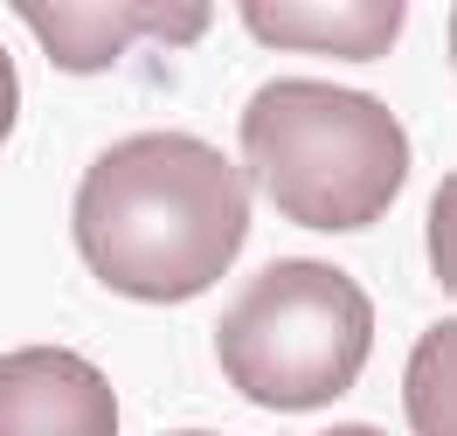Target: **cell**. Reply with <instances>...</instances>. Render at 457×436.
<instances>
[{
	"mask_svg": "<svg viewBox=\"0 0 457 436\" xmlns=\"http://www.w3.org/2000/svg\"><path fill=\"white\" fill-rule=\"evenodd\" d=\"M70 229L90 277L139 305H180L222 277L250 243V180L208 139L139 132L90 160Z\"/></svg>",
	"mask_w": 457,
	"mask_h": 436,
	"instance_id": "obj_1",
	"label": "cell"
},
{
	"mask_svg": "<svg viewBox=\"0 0 457 436\" xmlns=\"http://www.w3.org/2000/svg\"><path fill=\"white\" fill-rule=\"evenodd\" d=\"M243 160L285 222L346 235L381 222L402 194L409 132L381 97L278 77L243 104Z\"/></svg>",
	"mask_w": 457,
	"mask_h": 436,
	"instance_id": "obj_2",
	"label": "cell"
},
{
	"mask_svg": "<svg viewBox=\"0 0 457 436\" xmlns=\"http://www.w3.org/2000/svg\"><path fill=\"white\" fill-rule=\"evenodd\" d=\"M374 353V305L346 270L278 257L215 325L222 374L263 408H326Z\"/></svg>",
	"mask_w": 457,
	"mask_h": 436,
	"instance_id": "obj_3",
	"label": "cell"
},
{
	"mask_svg": "<svg viewBox=\"0 0 457 436\" xmlns=\"http://www.w3.org/2000/svg\"><path fill=\"white\" fill-rule=\"evenodd\" d=\"M0 436H118L104 367L70 347L0 353Z\"/></svg>",
	"mask_w": 457,
	"mask_h": 436,
	"instance_id": "obj_4",
	"label": "cell"
},
{
	"mask_svg": "<svg viewBox=\"0 0 457 436\" xmlns=\"http://www.w3.org/2000/svg\"><path fill=\"white\" fill-rule=\"evenodd\" d=\"M21 21L49 42V56L62 70H104L132 35L160 29L167 42L201 35L208 29V7H35V0H21Z\"/></svg>",
	"mask_w": 457,
	"mask_h": 436,
	"instance_id": "obj_5",
	"label": "cell"
},
{
	"mask_svg": "<svg viewBox=\"0 0 457 436\" xmlns=\"http://www.w3.org/2000/svg\"><path fill=\"white\" fill-rule=\"evenodd\" d=\"M243 21L278 42V49H326V56H346V62H368L381 56L402 29V7H243Z\"/></svg>",
	"mask_w": 457,
	"mask_h": 436,
	"instance_id": "obj_6",
	"label": "cell"
},
{
	"mask_svg": "<svg viewBox=\"0 0 457 436\" xmlns=\"http://www.w3.org/2000/svg\"><path fill=\"white\" fill-rule=\"evenodd\" d=\"M14 118H21V77H14L7 49H0V145H7V132H14Z\"/></svg>",
	"mask_w": 457,
	"mask_h": 436,
	"instance_id": "obj_7",
	"label": "cell"
},
{
	"mask_svg": "<svg viewBox=\"0 0 457 436\" xmlns=\"http://www.w3.org/2000/svg\"><path fill=\"white\" fill-rule=\"evenodd\" d=\"M326 436H381V430H368V423H346V430H326Z\"/></svg>",
	"mask_w": 457,
	"mask_h": 436,
	"instance_id": "obj_8",
	"label": "cell"
},
{
	"mask_svg": "<svg viewBox=\"0 0 457 436\" xmlns=\"http://www.w3.org/2000/svg\"><path fill=\"white\" fill-rule=\"evenodd\" d=\"M173 436H208V430H173Z\"/></svg>",
	"mask_w": 457,
	"mask_h": 436,
	"instance_id": "obj_9",
	"label": "cell"
}]
</instances>
